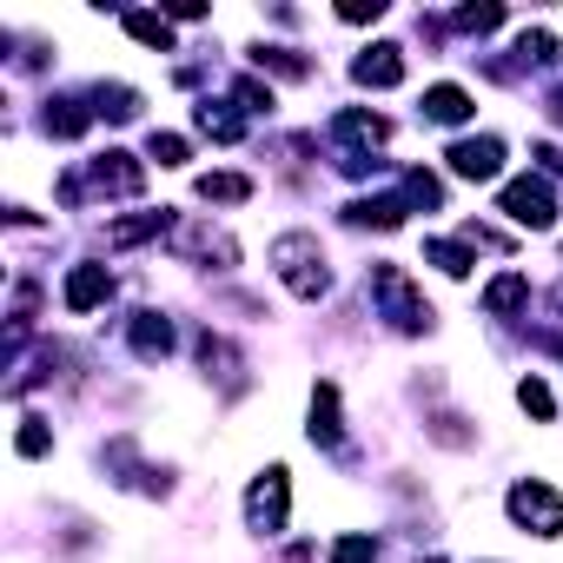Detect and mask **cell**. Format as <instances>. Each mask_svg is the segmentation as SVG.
I'll return each instance as SVG.
<instances>
[{"label": "cell", "mask_w": 563, "mask_h": 563, "mask_svg": "<svg viewBox=\"0 0 563 563\" xmlns=\"http://www.w3.org/2000/svg\"><path fill=\"white\" fill-rule=\"evenodd\" d=\"M272 265H278V278H286V292H299V299H325L332 292V272H325V252H319L312 232H278L272 239Z\"/></svg>", "instance_id": "cell-1"}, {"label": "cell", "mask_w": 563, "mask_h": 563, "mask_svg": "<svg viewBox=\"0 0 563 563\" xmlns=\"http://www.w3.org/2000/svg\"><path fill=\"white\" fill-rule=\"evenodd\" d=\"M372 299L385 306V319L398 325V332H431V306L418 299V286L405 278V265H372Z\"/></svg>", "instance_id": "cell-2"}, {"label": "cell", "mask_w": 563, "mask_h": 563, "mask_svg": "<svg viewBox=\"0 0 563 563\" xmlns=\"http://www.w3.org/2000/svg\"><path fill=\"white\" fill-rule=\"evenodd\" d=\"M510 523L523 530V537H563V497L543 484V477H523V484H510Z\"/></svg>", "instance_id": "cell-3"}, {"label": "cell", "mask_w": 563, "mask_h": 563, "mask_svg": "<svg viewBox=\"0 0 563 563\" xmlns=\"http://www.w3.org/2000/svg\"><path fill=\"white\" fill-rule=\"evenodd\" d=\"M286 504H292V484H286V464H272L252 490H245V523L258 537H278L286 530Z\"/></svg>", "instance_id": "cell-4"}, {"label": "cell", "mask_w": 563, "mask_h": 563, "mask_svg": "<svg viewBox=\"0 0 563 563\" xmlns=\"http://www.w3.org/2000/svg\"><path fill=\"white\" fill-rule=\"evenodd\" d=\"M504 212H510L517 225H530V232H550V225H556V192H550L537 173H523V179L504 186Z\"/></svg>", "instance_id": "cell-5"}, {"label": "cell", "mask_w": 563, "mask_h": 563, "mask_svg": "<svg viewBox=\"0 0 563 563\" xmlns=\"http://www.w3.org/2000/svg\"><path fill=\"white\" fill-rule=\"evenodd\" d=\"M444 159H451L457 179H497V173H504V140H490V133H484V140H457Z\"/></svg>", "instance_id": "cell-6"}, {"label": "cell", "mask_w": 563, "mask_h": 563, "mask_svg": "<svg viewBox=\"0 0 563 563\" xmlns=\"http://www.w3.org/2000/svg\"><path fill=\"white\" fill-rule=\"evenodd\" d=\"M173 252H186V258H199V265H212V258H219V265H232V258H239V245H232L225 232L192 225V219H179V225H173Z\"/></svg>", "instance_id": "cell-7"}, {"label": "cell", "mask_w": 563, "mask_h": 563, "mask_svg": "<svg viewBox=\"0 0 563 563\" xmlns=\"http://www.w3.org/2000/svg\"><path fill=\"white\" fill-rule=\"evenodd\" d=\"M87 179H93L100 192H120V199H133V192L146 186V173H140V159H133V153H100V159L87 166Z\"/></svg>", "instance_id": "cell-8"}, {"label": "cell", "mask_w": 563, "mask_h": 563, "mask_svg": "<svg viewBox=\"0 0 563 563\" xmlns=\"http://www.w3.org/2000/svg\"><path fill=\"white\" fill-rule=\"evenodd\" d=\"M107 292H113L107 265H74L67 272V312H93V306H107Z\"/></svg>", "instance_id": "cell-9"}, {"label": "cell", "mask_w": 563, "mask_h": 563, "mask_svg": "<svg viewBox=\"0 0 563 563\" xmlns=\"http://www.w3.org/2000/svg\"><path fill=\"white\" fill-rule=\"evenodd\" d=\"M352 80H358V87H398V80H405L398 47H365V54L352 60Z\"/></svg>", "instance_id": "cell-10"}, {"label": "cell", "mask_w": 563, "mask_h": 563, "mask_svg": "<svg viewBox=\"0 0 563 563\" xmlns=\"http://www.w3.org/2000/svg\"><path fill=\"white\" fill-rule=\"evenodd\" d=\"M477 107H471V93L464 87H451V80H438L431 93H424V120H438V126H464Z\"/></svg>", "instance_id": "cell-11"}, {"label": "cell", "mask_w": 563, "mask_h": 563, "mask_svg": "<svg viewBox=\"0 0 563 563\" xmlns=\"http://www.w3.org/2000/svg\"><path fill=\"white\" fill-rule=\"evenodd\" d=\"M312 444H325V451L345 444V424H339V385H319V391H312Z\"/></svg>", "instance_id": "cell-12"}, {"label": "cell", "mask_w": 563, "mask_h": 563, "mask_svg": "<svg viewBox=\"0 0 563 563\" xmlns=\"http://www.w3.org/2000/svg\"><path fill=\"white\" fill-rule=\"evenodd\" d=\"M523 299H530V278H523V272H504V278H490V292H484V312H490V319H510Z\"/></svg>", "instance_id": "cell-13"}, {"label": "cell", "mask_w": 563, "mask_h": 563, "mask_svg": "<svg viewBox=\"0 0 563 563\" xmlns=\"http://www.w3.org/2000/svg\"><path fill=\"white\" fill-rule=\"evenodd\" d=\"M332 133L352 140V146H385V140H391V120H378V113H339Z\"/></svg>", "instance_id": "cell-14"}, {"label": "cell", "mask_w": 563, "mask_h": 563, "mask_svg": "<svg viewBox=\"0 0 563 563\" xmlns=\"http://www.w3.org/2000/svg\"><path fill=\"white\" fill-rule=\"evenodd\" d=\"M199 199H206V206H245V199H252V179H245V173H206V179H199Z\"/></svg>", "instance_id": "cell-15"}, {"label": "cell", "mask_w": 563, "mask_h": 563, "mask_svg": "<svg viewBox=\"0 0 563 563\" xmlns=\"http://www.w3.org/2000/svg\"><path fill=\"white\" fill-rule=\"evenodd\" d=\"M133 352H140V358H166V352H173V325H166L159 312H140V319H133Z\"/></svg>", "instance_id": "cell-16"}, {"label": "cell", "mask_w": 563, "mask_h": 563, "mask_svg": "<svg viewBox=\"0 0 563 563\" xmlns=\"http://www.w3.org/2000/svg\"><path fill=\"white\" fill-rule=\"evenodd\" d=\"M159 225H166L159 212H140V219H113V225H107V245H113V252H126V245H140V239H153Z\"/></svg>", "instance_id": "cell-17"}, {"label": "cell", "mask_w": 563, "mask_h": 563, "mask_svg": "<svg viewBox=\"0 0 563 563\" xmlns=\"http://www.w3.org/2000/svg\"><path fill=\"white\" fill-rule=\"evenodd\" d=\"M424 258H431L438 272H451V278H464V272H471V252H464L457 239H424Z\"/></svg>", "instance_id": "cell-18"}, {"label": "cell", "mask_w": 563, "mask_h": 563, "mask_svg": "<svg viewBox=\"0 0 563 563\" xmlns=\"http://www.w3.org/2000/svg\"><path fill=\"white\" fill-rule=\"evenodd\" d=\"M126 34H133V41H146V47H159V54L173 47V27H166V14H126Z\"/></svg>", "instance_id": "cell-19"}, {"label": "cell", "mask_w": 563, "mask_h": 563, "mask_svg": "<svg viewBox=\"0 0 563 563\" xmlns=\"http://www.w3.org/2000/svg\"><path fill=\"white\" fill-rule=\"evenodd\" d=\"M252 60H258V67H272V74H286V80H306V74H312V60H299L292 47H258Z\"/></svg>", "instance_id": "cell-20"}, {"label": "cell", "mask_w": 563, "mask_h": 563, "mask_svg": "<svg viewBox=\"0 0 563 563\" xmlns=\"http://www.w3.org/2000/svg\"><path fill=\"white\" fill-rule=\"evenodd\" d=\"M100 113L107 120H133L140 113V93L133 87H100Z\"/></svg>", "instance_id": "cell-21"}, {"label": "cell", "mask_w": 563, "mask_h": 563, "mask_svg": "<svg viewBox=\"0 0 563 563\" xmlns=\"http://www.w3.org/2000/svg\"><path fill=\"white\" fill-rule=\"evenodd\" d=\"M199 133H212L219 146H232V140L245 133V120H232V113H212V107H199Z\"/></svg>", "instance_id": "cell-22"}, {"label": "cell", "mask_w": 563, "mask_h": 563, "mask_svg": "<svg viewBox=\"0 0 563 563\" xmlns=\"http://www.w3.org/2000/svg\"><path fill=\"white\" fill-rule=\"evenodd\" d=\"M146 153H153L159 166H186V159H192V146H186L179 133H153V140H146Z\"/></svg>", "instance_id": "cell-23"}, {"label": "cell", "mask_w": 563, "mask_h": 563, "mask_svg": "<svg viewBox=\"0 0 563 563\" xmlns=\"http://www.w3.org/2000/svg\"><path fill=\"white\" fill-rule=\"evenodd\" d=\"M517 405H523L530 418H550V411H556V398H550L543 378H523V385H517Z\"/></svg>", "instance_id": "cell-24"}, {"label": "cell", "mask_w": 563, "mask_h": 563, "mask_svg": "<svg viewBox=\"0 0 563 563\" xmlns=\"http://www.w3.org/2000/svg\"><path fill=\"white\" fill-rule=\"evenodd\" d=\"M47 444H54V438H47V424H41V418H21L14 451H21V457H47Z\"/></svg>", "instance_id": "cell-25"}, {"label": "cell", "mask_w": 563, "mask_h": 563, "mask_svg": "<svg viewBox=\"0 0 563 563\" xmlns=\"http://www.w3.org/2000/svg\"><path fill=\"white\" fill-rule=\"evenodd\" d=\"M332 556H339V563H378V543H372V537H339Z\"/></svg>", "instance_id": "cell-26"}, {"label": "cell", "mask_w": 563, "mask_h": 563, "mask_svg": "<svg viewBox=\"0 0 563 563\" xmlns=\"http://www.w3.org/2000/svg\"><path fill=\"white\" fill-rule=\"evenodd\" d=\"M497 21H504V8H464V14H457V27H464V34H490Z\"/></svg>", "instance_id": "cell-27"}, {"label": "cell", "mask_w": 563, "mask_h": 563, "mask_svg": "<svg viewBox=\"0 0 563 563\" xmlns=\"http://www.w3.org/2000/svg\"><path fill=\"white\" fill-rule=\"evenodd\" d=\"M339 21H352V27H365V21H385V0H372V8H365V0H352V8H339Z\"/></svg>", "instance_id": "cell-28"}, {"label": "cell", "mask_w": 563, "mask_h": 563, "mask_svg": "<svg viewBox=\"0 0 563 563\" xmlns=\"http://www.w3.org/2000/svg\"><path fill=\"white\" fill-rule=\"evenodd\" d=\"M550 120H563V87H556V93H550Z\"/></svg>", "instance_id": "cell-29"}, {"label": "cell", "mask_w": 563, "mask_h": 563, "mask_svg": "<svg viewBox=\"0 0 563 563\" xmlns=\"http://www.w3.org/2000/svg\"><path fill=\"white\" fill-rule=\"evenodd\" d=\"M424 563H438V556H424Z\"/></svg>", "instance_id": "cell-30"}]
</instances>
